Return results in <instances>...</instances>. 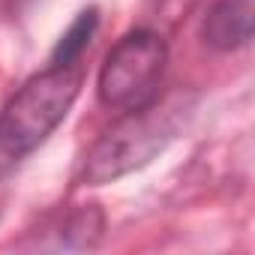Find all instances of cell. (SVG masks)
Masks as SVG:
<instances>
[{
    "label": "cell",
    "mask_w": 255,
    "mask_h": 255,
    "mask_svg": "<svg viewBox=\"0 0 255 255\" xmlns=\"http://www.w3.org/2000/svg\"><path fill=\"white\" fill-rule=\"evenodd\" d=\"M78 87V66H48L18 87V93L0 111V177L33 153L63 123Z\"/></svg>",
    "instance_id": "6da1fadb"
},
{
    "label": "cell",
    "mask_w": 255,
    "mask_h": 255,
    "mask_svg": "<svg viewBox=\"0 0 255 255\" xmlns=\"http://www.w3.org/2000/svg\"><path fill=\"white\" fill-rule=\"evenodd\" d=\"M183 111H186L183 99H171L165 105L150 102L147 108L126 111V117L114 129H108L87 153L81 180L87 186H102L147 165L177 135Z\"/></svg>",
    "instance_id": "7a4b0ae2"
},
{
    "label": "cell",
    "mask_w": 255,
    "mask_h": 255,
    "mask_svg": "<svg viewBox=\"0 0 255 255\" xmlns=\"http://www.w3.org/2000/svg\"><path fill=\"white\" fill-rule=\"evenodd\" d=\"M168 45L156 30H132L108 51L99 69V99L114 111H138L159 99Z\"/></svg>",
    "instance_id": "3957f363"
},
{
    "label": "cell",
    "mask_w": 255,
    "mask_h": 255,
    "mask_svg": "<svg viewBox=\"0 0 255 255\" xmlns=\"http://www.w3.org/2000/svg\"><path fill=\"white\" fill-rule=\"evenodd\" d=\"M255 27V0H216L204 18V42L216 51H237L249 45Z\"/></svg>",
    "instance_id": "277c9868"
},
{
    "label": "cell",
    "mask_w": 255,
    "mask_h": 255,
    "mask_svg": "<svg viewBox=\"0 0 255 255\" xmlns=\"http://www.w3.org/2000/svg\"><path fill=\"white\" fill-rule=\"evenodd\" d=\"M99 27V12L90 6L84 12H78V18L69 24V30L57 39L54 51H51V66H78L81 54L90 48L93 36Z\"/></svg>",
    "instance_id": "5b68a950"
}]
</instances>
